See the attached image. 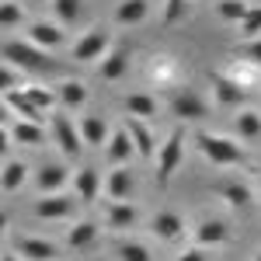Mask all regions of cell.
Segmentation results:
<instances>
[{"label": "cell", "mask_w": 261, "mask_h": 261, "mask_svg": "<svg viewBox=\"0 0 261 261\" xmlns=\"http://www.w3.org/2000/svg\"><path fill=\"white\" fill-rule=\"evenodd\" d=\"M4 60H7V66H18L24 73H53V70H60V63L49 60L45 49H39V45H32L24 39L4 42Z\"/></svg>", "instance_id": "1"}, {"label": "cell", "mask_w": 261, "mask_h": 261, "mask_svg": "<svg viewBox=\"0 0 261 261\" xmlns=\"http://www.w3.org/2000/svg\"><path fill=\"white\" fill-rule=\"evenodd\" d=\"M195 146H199V153L213 164V167H237V164L247 161V157H244V146L237 140H226V136L205 133V129L195 133Z\"/></svg>", "instance_id": "2"}, {"label": "cell", "mask_w": 261, "mask_h": 261, "mask_svg": "<svg viewBox=\"0 0 261 261\" xmlns=\"http://www.w3.org/2000/svg\"><path fill=\"white\" fill-rule=\"evenodd\" d=\"M185 133L188 129H171V136H167V143L161 146V153H157V185L161 188H167V181H171V174L181 167V161H185Z\"/></svg>", "instance_id": "3"}, {"label": "cell", "mask_w": 261, "mask_h": 261, "mask_svg": "<svg viewBox=\"0 0 261 261\" xmlns=\"http://www.w3.org/2000/svg\"><path fill=\"white\" fill-rule=\"evenodd\" d=\"M49 136H53V143L60 146L63 157H81L84 150V136H81V125L77 122H70L66 115H53V122H49Z\"/></svg>", "instance_id": "4"}, {"label": "cell", "mask_w": 261, "mask_h": 261, "mask_svg": "<svg viewBox=\"0 0 261 261\" xmlns=\"http://www.w3.org/2000/svg\"><path fill=\"white\" fill-rule=\"evenodd\" d=\"M66 185H73V171L66 167V161H42L35 171V188L42 195H60Z\"/></svg>", "instance_id": "5"}, {"label": "cell", "mask_w": 261, "mask_h": 261, "mask_svg": "<svg viewBox=\"0 0 261 261\" xmlns=\"http://www.w3.org/2000/svg\"><path fill=\"white\" fill-rule=\"evenodd\" d=\"M105 53H112V39H108V32H105V28H91L87 35H81V39L73 42L70 60H73V63H91V60H98V56H105Z\"/></svg>", "instance_id": "6"}, {"label": "cell", "mask_w": 261, "mask_h": 261, "mask_svg": "<svg viewBox=\"0 0 261 261\" xmlns=\"http://www.w3.org/2000/svg\"><path fill=\"white\" fill-rule=\"evenodd\" d=\"M70 188H73V195H77L84 205H91V202H98V195L105 192V178L98 174V167H77Z\"/></svg>", "instance_id": "7"}, {"label": "cell", "mask_w": 261, "mask_h": 261, "mask_svg": "<svg viewBox=\"0 0 261 261\" xmlns=\"http://www.w3.org/2000/svg\"><path fill=\"white\" fill-rule=\"evenodd\" d=\"M195 247H223V244L230 241V223L220 220V216H209V220H202L199 226H195Z\"/></svg>", "instance_id": "8"}, {"label": "cell", "mask_w": 261, "mask_h": 261, "mask_svg": "<svg viewBox=\"0 0 261 261\" xmlns=\"http://www.w3.org/2000/svg\"><path fill=\"white\" fill-rule=\"evenodd\" d=\"M14 251H18L24 261H53V258H60V244L49 241V237H18V241H14Z\"/></svg>", "instance_id": "9"}, {"label": "cell", "mask_w": 261, "mask_h": 261, "mask_svg": "<svg viewBox=\"0 0 261 261\" xmlns=\"http://www.w3.org/2000/svg\"><path fill=\"white\" fill-rule=\"evenodd\" d=\"M73 205H77V195H66V192H60V195H42L35 202V216L39 220H66L73 213Z\"/></svg>", "instance_id": "10"}, {"label": "cell", "mask_w": 261, "mask_h": 261, "mask_svg": "<svg viewBox=\"0 0 261 261\" xmlns=\"http://www.w3.org/2000/svg\"><path fill=\"white\" fill-rule=\"evenodd\" d=\"M209 81H213V98H216V105L233 108V105H244V101H247V91H244L233 77H223V73L213 70V73H209Z\"/></svg>", "instance_id": "11"}, {"label": "cell", "mask_w": 261, "mask_h": 261, "mask_svg": "<svg viewBox=\"0 0 261 261\" xmlns=\"http://www.w3.org/2000/svg\"><path fill=\"white\" fill-rule=\"evenodd\" d=\"M133 153H136L133 133L122 125V129H115V133H112V140H108V146H105V157L112 161V167H125V164L133 161Z\"/></svg>", "instance_id": "12"}, {"label": "cell", "mask_w": 261, "mask_h": 261, "mask_svg": "<svg viewBox=\"0 0 261 261\" xmlns=\"http://www.w3.org/2000/svg\"><path fill=\"white\" fill-rule=\"evenodd\" d=\"M153 237L157 241H178L181 233H185V220H181V213H174V209H161V213H153Z\"/></svg>", "instance_id": "13"}, {"label": "cell", "mask_w": 261, "mask_h": 261, "mask_svg": "<svg viewBox=\"0 0 261 261\" xmlns=\"http://www.w3.org/2000/svg\"><path fill=\"white\" fill-rule=\"evenodd\" d=\"M63 24H53V21H32L28 24V42L39 45V49H56L63 45Z\"/></svg>", "instance_id": "14"}, {"label": "cell", "mask_w": 261, "mask_h": 261, "mask_svg": "<svg viewBox=\"0 0 261 261\" xmlns=\"http://www.w3.org/2000/svg\"><path fill=\"white\" fill-rule=\"evenodd\" d=\"M98 233H101V226L94 220L73 223V226H70V233H66V247H70V251H87V247H94V244H98Z\"/></svg>", "instance_id": "15"}, {"label": "cell", "mask_w": 261, "mask_h": 261, "mask_svg": "<svg viewBox=\"0 0 261 261\" xmlns=\"http://www.w3.org/2000/svg\"><path fill=\"white\" fill-rule=\"evenodd\" d=\"M133 192V171L129 167H112V174L105 178V195L112 202H129Z\"/></svg>", "instance_id": "16"}, {"label": "cell", "mask_w": 261, "mask_h": 261, "mask_svg": "<svg viewBox=\"0 0 261 261\" xmlns=\"http://www.w3.org/2000/svg\"><path fill=\"white\" fill-rule=\"evenodd\" d=\"M136 220H140V209L133 202H112L108 213H105L108 230H129V226H136Z\"/></svg>", "instance_id": "17"}, {"label": "cell", "mask_w": 261, "mask_h": 261, "mask_svg": "<svg viewBox=\"0 0 261 261\" xmlns=\"http://www.w3.org/2000/svg\"><path fill=\"white\" fill-rule=\"evenodd\" d=\"M171 112L185 122H199V119L209 115V105H205L199 94H178V98L171 101Z\"/></svg>", "instance_id": "18"}, {"label": "cell", "mask_w": 261, "mask_h": 261, "mask_svg": "<svg viewBox=\"0 0 261 261\" xmlns=\"http://www.w3.org/2000/svg\"><path fill=\"white\" fill-rule=\"evenodd\" d=\"M129 70V45H115L105 60H101V81H122Z\"/></svg>", "instance_id": "19"}, {"label": "cell", "mask_w": 261, "mask_h": 261, "mask_svg": "<svg viewBox=\"0 0 261 261\" xmlns=\"http://www.w3.org/2000/svg\"><path fill=\"white\" fill-rule=\"evenodd\" d=\"M77 125H81V136L87 146H108V140H112V129L101 115H84Z\"/></svg>", "instance_id": "20"}, {"label": "cell", "mask_w": 261, "mask_h": 261, "mask_svg": "<svg viewBox=\"0 0 261 261\" xmlns=\"http://www.w3.org/2000/svg\"><path fill=\"white\" fill-rule=\"evenodd\" d=\"M125 129L133 133V143H136V153H143V161H153L157 157V143H153V133L143 119H125Z\"/></svg>", "instance_id": "21"}, {"label": "cell", "mask_w": 261, "mask_h": 261, "mask_svg": "<svg viewBox=\"0 0 261 261\" xmlns=\"http://www.w3.org/2000/svg\"><path fill=\"white\" fill-rule=\"evenodd\" d=\"M45 140H49V136H45L42 122H24V119H18L14 125H11V143H18V146H42Z\"/></svg>", "instance_id": "22"}, {"label": "cell", "mask_w": 261, "mask_h": 261, "mask_svg": "<svg viewBox=\"0 0 261 261\" xmlns=\"http://www.w3.org/2000/svg\"><path fill=\"white\" fill-rule=\"evenodd\" d=\"M216 195H220L230 209H247L251 199H254V192H251L244 181H223V185H216Z\"/></svg>", "instance_id": "23"}, {"label": "cell", "mask_w": 261, "mask_h": 261, "mask_svg": "<svg viewBox=\"0 0 261 261\" xmlns=\"http://www.w3.org/2000/svg\"><path fill=\"white\" fill-rule=\"evenodd\" d=\"M4 101H7V108H11V112H18L24 122H42V108H35L21 87H14V91H4Z\"/></svg>", "instance_id": "24"}, {"label": "cell", "mask_w": 261, "mask_h": 261, "mask_svg": "<svg viewBox=\"0 0 261 261\" xmlns=\"http://www.w3.org/2000/svg\"><path fill=\"white\" fill-rule=\"evenodd\" d=\"M146 14H150V0H122L112 18H115V24H140V21H146Z\"/></svg>", "instance_id": "25"}, {"label": "cell", "mask_w": 261, "mask_h": 261, "mask_svg": "<svg viewBox=\"0 0 261 261\" xmlns=\"http://www.w3.org/2000/svg\"><path fill=\"white\" fill-rule=\"evenodd\" d=\"M115 258L119 261H153V254H150V247L143 241L122 237V241H115Z\"/></svg>", "instance_id": "26"}, {"label": "cell", "mask_w": 261, "mask_h": 261, "mask_svg": "<svg viewBox=\"0 0 261 261\" xmlns=\"http://www.w3.org/2000/svg\"><path fill=\"white\" fill-rule=\"evenodd\" d=\"M56 98H60V105H66V108H81V105H87V98H91V94H87V87H84L81 81H73V77H70V81L60 84Z\"/></svg>", "instance_id": "27"}, {"label": "cell", "mask_w": 261, "mask_h": 261, "mask_svg": "<svg viewBox=\"0 0 261 261\" xmlns=\"http://www.w3.org/2000/svg\"><path fill=\"white\" fill-rule=\"evenodd\" d=\"M233 129L241 133V140H261V112H254V108H244L241 115H237V122H233Z\"/></svg>", "instance_id": "28"}, {"label": "cell", "mask_w": 261, "mask_h": 261, "mask_svg": "<svg viewBox=\"0 0 261 261\" xmlns=\"http://www.w3.org/2000/svg\"><path fill=\"white\" fill-rule=\"evenodd\" d=\"M125 108H129V119H143L146 122V119L157 115V101L150 98V94H140V91L125 98Z\"/></svg>", "instance_id": "29"}, {"label": "cell", "mask_w": 261, "mask_h": 261, "mask_svg": "<svg viewBox=\"0 0 261 261\" xmlns=\"http://www.w3.org/2000/svg\"><path fill=\"white\" fill-rule=\"evenodd\" d=\"M53 14L60 24H73L87 14V7H84V0H53Z\"/></svg>", "instance_id": "30"}, {"label": "cell", "mask_w": 261, "mask_h": 261, "mask_svg": "<svg viewBox=\"0 0 261 261\" xmlns=\"http://www.w3.org/2000/svg\"><path fill=\"white\" fill-rule=\"evenodd\" d=\"M28 178V164L24 161H7L4 164V192H18Z\"/></svg>", "instance_id": "31"}, {"label": "cell", "mask_w": 261, "mask_h": 261, "mask_svg": "<svg viewBox=\"0 0 261 261\" xmlns=\"http://www.w3.org/2000/svg\"><path fill=\"white\" fill-rule=\"evenodd\" d=\"M247 11H251V4H244V0H220L216 4V14L223 21H233V24H241L247 18Z\"/></svg>", "instance_id": "32"}, {"label": "cell", "mask_w": 261, "mask_h": 261, "mask_svg": "<svg viewBox=\"0 0 261 261\" xmlns=\"http://www.w3.org/2000/svg\"><path fill=\"white\" fill-rule=\"evenodd\" d=\"M24 94H28V101L35 105V108H53V101H60L56 98V91H49V87H42V84H28V87H21Z\"/></svg>", "instance_id": "33"}, {"label": "cell", "mask_w": 261, "mask_h": 261, "mask_svg": "<svg viewBox=\"0 0 261 261\" xmlns=\"http://www.w3.org/2000/svg\"><path fill=\"white\" fill-rule=\"evenodd\" d=\"M241 28V35H244V42H251V39H261V4L258 7H251L247 11V18L237 24Z\"/></svg>", "instance_id": "34"}, {"label": "cell", "mask_w": 261, "mask_h": 261, "mask_svg": "<svg viewBox=\"0 0 261 261\" xmlns=\"http://www.w3.org/2000/svg\"><path fill=\"white\" fill-rule=\"evenodd\" d=\"M188 11V0H167L164 4V24H178Z\"/></svg>", "instance_id": "35"}, {"label": "cell", "mask_w": 261, "mask_h": 261, "mask_svg": "<svg viewBox=\"0 0 261 261\" xmlns=\"http://www.w3.org/2000/svg\"><path fill=\"white\" fill-rule=\"evenodd\" d=\"M237 56L247 63H254V66H261V39H251V42H241L237 45Z\"/></svg>", "instance_id": "36"}, {"label": "cell", "mask_w": 261, "mask_h": 261, "mask_svg": "<svg viewBox=\"0 0 261 261\" xmlns=\"http://www.w3.org/2000/svg\"><path fill=\"white\" fill-rule=\"evenodd\" d=\"M0 21L11 28V24H18L21 21V4H14V0H4V7H0Z\"/></svg>", "instance_id": "37"}, {"label": "cell", "mask_w": 261, "mask_h": 261, "mask_svg": "<svg viewBox=\"0 0 261 261\" xmlns=\"http://www.w3.org/2000/svg\"><path fill=\"white\" fill-rule=\"evenodd\" d=\"M178 261H205V251L202 247H188V251H181Z\"/></svg>", "instance_id": "38"}, {"label": "cell", "mask_w": 261, "mask_h": 261, "mask_svg": "<svg viewBox=\"0 0 261 261\" xmlns=\"http://www.w3.org/2000/svg\"><path fill=\"white\" fill-rule=\"evenodd\" d=\"M4 91H14V66H4Z\"/></svg>", "instance_id": "39"}, {"label": "cell", "mask_w": 261, "mask_h": 261, "mask_svg": "<svg viewBox=\"0 0 261 261\" xmlns=\"http://www.w3.org/2000/svg\"><path fill=\"white\" fill-rule=\"evenodd\" d=\"M4 261H24V258H21L18 251H11V254H4Z\"/></svg>", "instance_id": "40"}, {"label": "cell", "mask_w": 261, "mask_h": 261, "mask_svg": "<svg viewBox=\"0 0 261 261\" xmlns=\"http://www.w3.org/2000/svg\"><path fill=\"white\" fill-rule=\"evenodd\" d=\"M258 181H261V157H258Z\"/></svg>", "instance_id": "41"}, {"label": "cell", "mask_w": 261, "mask_h": 261, "mask_svg": "<svg viewBox=\"0 0 261 261\" xmlns=\"http://www.w3.org/2000/svg\"><path fill=\"white\" fill-rule=\"evenodd\" d=\"M28 4H45V0H28Z\"/></svg>", "instance_id": "42"}, {"label": "cell", "mask_w": 261, "mask_h": 261, "mask_svg": "<svg viewBox=\"0 0 261 261\" xmlns=\"http://www.w3.org/2000/svg\"><path fill=\"white\" fill-rule=\"evenodd\" d=\"M254 261H261V251H258V258H254Z\"/></svg>", "instance_id": "43"}]
</instances>
